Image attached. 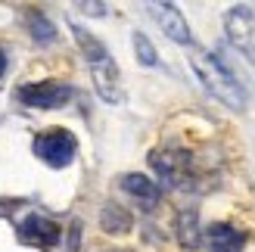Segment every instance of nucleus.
<instances>
[{
	"instance_id": "f257e3e1",
	"label": "nucleus",
	"mask_w": 255,
	"mask_h": 252,
	"mask_svg": "<svg viewBox=\"0 0 255 252\" xmlns=\"http://www.w3.org/2000/svg\"><path fill=\"white\" fill-rule=\"evenodd\" d=\"M190 66H193L199 84L206 87L218 103H224L227 109H234V112H243L246 109V91H243V84L237 81V75L227 69V62L218 53H212V50H193Z\"/></svg>"
},
{
	"instance_id": "f03ea898",
	"label": "nucleus",
	"mask_w": 255,
	"mask_h": 252,
	"mask_svg": "<svg viewBox=\"0 0 255 252\" xmlns=\"http://www.w3.org/2000/svg\"><path fill=\"white\" fill-rule=\"evenodd\" d=\"M72 34L87 59V69H91V78H94L100 100L103 103H119L122 100V75H119V66L112 59V53L106 50V44L100 37H94L87 28H81V25H72Z\"/></svg>"
},
{
	"instance_id": "7ed1b4c3",
	"label": "nucleus",
	"mask_w": 255,
	"mask_h": 252,
	"mask_svg": "<svg viewBox=\"0 0 255 252\" xmlns=\"http://www.w3.org/2000/svg\"><path fill=\"white\" fill-rule=\"evenodd\" d=\"M31 149L44 165L66 168L75 162V156H78V140H75V134L66 131V128H50V131H41L34 137Z\"/></svg>"
},
{
	"instance_id": "20e7f679",
	"label": "nucleus",
	"mask_w": 255,
	"mask_h": 252,
	"mask_svg": "<svg viewBox=\"0 0 255 252\" xmlns=\"http://www.w3.org/2000/svg\"><path fill=\"white\" fill-rule=\"evenodd\" d=\"M149 165L159 174V181L165 187H187L190 181H193V159H190L187 149H177V146L152 149Z\"/></svg>"
},
{
	"instance_id": "39448f33",
	"label": "nucleus",
	"mask_w": 255,
	"mask_h": 252,
	"mask_svg": "<svg viewBox=\"0 0 255 252\" xmlns=\"http://www.w3.org/2000/svg\"><path fill=\"white\" fill-rule=\"evenodd\" d=\"M72 84L62 81H31L16 91V100L28 109H59L72 100Z\"/></svg>"
},
{
	"instance_id": "423d86ee",
	"label": "nucleus",
	"mask_w": 255,
	"mask_h": 252,
	"mask_svg": "<svg viewBox=\"0 0 255 252\" xmlns=\"http://www.w3.org/2000/svg\"><path fill=\"white\" fill-rule=\"evenodd\" d=\"M224 28H227V41L255 62V12H252V6H246V3L231 6L224 16Z\"/></svg>"
},
{
	"instance_id": "0eeeda50",
	"label": "nucleus",
	"mask_w": 255,
	"mask_h": 252,
	"mask_svg": "<svg viewBox=\"0 0 255 252\" xmlns=\"http://www.w3.org/2000/svg\"><path fill=\"white\" fill-rule=\"evenodd\" d=\"M59 224L53 218H47L41 215V212H31L28 218H22L19 221V240L22 243H28V246H37V249H53L59 243Z\"/></svg>"
},
{
	"instance_id": "6e6552de",
	"label": "nucleus",
	"mask_w": 255,
	"mask_h": 252,
	"mask_svg": "<svg viewBox=\"0 0 255 252\" xmlns=\"http://www.w3.org/2000/svg\"><path fill=\"white\" fill-rule=\"evenodd\" d=\"M146 9H149V16L159 22V28H162V34L168 37V41L184 44V47L193 44L190 25H187V19H184V12L177 9V3H149Z\"/></svg>"
},
{
	"instance_id": "1a4fd4ad",
	"label": "nucleus",
	"mask_w": 255,
	"mask_h": 252,
	"mask_svg": "<svg viewBox=\"0 0 255 252\" xmlns=\"http://www.w3.org/2000/svg\"><path fill=\"white\" fill-rule=\"evenodd\" d=\"M119 184H122V190L131 196L143 212H152V209L159 206V199H162V187L152 181V178H146V174L128 171V174H122V178H119Z\"/></svg>"
},
{
	"instance_id": "9d476101",
	"label": "nucleus",
	"mask_w": 255,
	"mask_h": 252,
	"mask_svg": "<svg viewBox=\"0 0 255 252\" xmlns=\"http://www.w3.org/2000/svg\"><path fill=\"white\" fill-rule=\"evenodd\" d=\"M206 246L209 252H243L246 249V234L237 231L227 221H215L206 228Z\"/></svg>"
},
{
	"instance_id": "9b49d317",
	"label": "nucleus",
	"mask_w": 255,
	"mask_h": 252,
	"mask_svg": "<svg viewBox=\"0 0 255 252\" xmlns=\"http://www.w3.org/2000/svg\"><path fill=\"white\" fill-rule=\"evenodd\" d=\"M100 228H103L106 234H112V237H119V234H128L134 228V218H131V212H128L125 206L106 203L103 212H100Z\"/></svg>"
},
{
	"instance_id": "f8f14e48",
	"label": "nucleus",
	"mask_w": 255,
	"mask_h": 252,
	"mask_svg": "<svg viewBox=\"0 0 255 252\" xmlns=\"http://www.w3.org/2000/svg\"><path fill=\"white\" fill-rule=\"evenodd\" d=\"M177 240L184 249H196L199 246V215L196 209H181L177 212Z\"/></svg>"
},
{
	"instance_id": "ddd939ff",
	"label": "nucleus",
	"mask_w": 255,
	"mask_h": 252,
	"mask_svg": "<svg viewBox=\"0 0 255 252\" xmlns=\"http://www.w3.org/2000/svg\"><path fill=\"white\" fill-rule=\"evenodd\" d=\"M28 28H31L37 44H53L56 41V25L50 22L44 12H31V16H28Z\"/></svg>"
},
{
	"instance_id": "4468645a",
	"label": "nucleus",
	"mask_w": 255,
	"mask_h": 252,
	"mask_svg": "<svg viewBox=\"0 0 255 252\" xmlns=\"http://www.w3.org/2000/svg\"><path fill=\"white\" fill-rule=\"evenodd\" d=\"M134 53H137L140 66H146V69H156L159 66V53H156V47H152V41L143 31H134Z\"/></svg>"
},
{
	"instance_id": "2eb2a0df",
	"label": "nucleus",
	"mask_w": 255,
	"mask_h": 252,
	"mask_svg": "<svg viewBox=\"0 0 255 252\" xmlns=\"http://www.w3.org/2000/svg\"><path fill=\"white\" fill-rule=\"evenodd\" d=\"M78 9L91 12V16H106V3H78Z\"/></svg>"
},
{
	"instance_id": "dca6fc26",
	"label": "nucleus",
	"mask_w": 255,
	"mask_h": 252,
	"mask_svg": "<svg viewBox=\"0 0 255 252\" xmlns=\"http://www.w3.org/2000/svg\"><path fill=\"white\" fill-rule=\"evenodd\" d=\"M78 231H81V224L75 221V224H72V237H69V252L78 249Z\"/></svg>"
},
{
	"instance_id": "f3484780",
	"label": "nucleus",
	"mask_w": 255,
	"mask_h": 252,
	"mask_svg": "<svg viewBox=\"0 0 255 252\" xmlns=\"http://www.w3.org/2000/svg\"><path fill=\"white\" fill-rule=\"evenodd\" d=\"M6 75V53H3V47H0V78Z\"/></svg>"
}]
</instances>
